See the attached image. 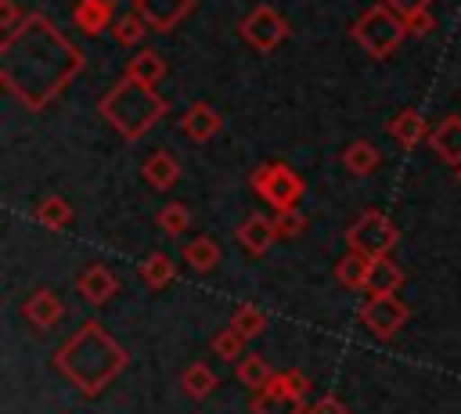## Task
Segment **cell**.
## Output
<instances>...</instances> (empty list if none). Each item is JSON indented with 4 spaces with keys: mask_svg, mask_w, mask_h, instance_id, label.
<instances>
[{
    "mask_svg": "<svg viewBox=\"0 0 461 414\" xmlns=\"http://www.w3.org/2000/svg\"><path fill=\"white\" fill-rule=\"evenodd\" d=\"M83 65V50L43 11H29L25 22L0 40V83L29 112L54 104Z\"/></svg>",
    "mask_w": 461,
    "mask_h": 414,
    "instance_id": "obj_1",
    "label": "cell"
},
{
    "mask_svg": "<svg viewBox=\"0 0 461 414\" xmlns=\"http://www.w3.org/2000/svg\"><path fill=\"white\" fill-rule=\"evenodd\" d=\"M50 364L83 392V396H97L108 382H115V374H122V367L130 364L126 346H119L104 324L86 320L76 328V335H68L65 346L54 349Z\"/></svg>",
    "mask_w": 461,
    "mask_h": 414,
    "instance_id": "obj_2",
    "label": "cell"
},
{
    "mask_svg": "<svg viewBox=\"0 0 461 414\" xmlns=\"http://www.w3.org/2000/svg\"><path fill=\"white\" fill-rule=\"evenodd\" d=\"M101 119L122 137V140H137L144 137L162 115H166V101L158 97L155 86H144L130 76H122L97 104Z\"/></svg>",
    "mask_w": 461,
    "mask_h": 414,
    "instance_id": "obj_3",
    "label": "cell"
},
{
    "mask_svg": "<svg viewBox=\"0 0 461 414\" xmlns=\"http://www.w3.org/2000/svg\"><path fill=\"white\" fill-rule=\"evenodd\" d=\"M349 36H353L375 61H385V58H393V54L403 47V40H407V22H403V14H396L393 7L375 4V7H367V11L353 22Z\"/></svg>",
    "mask_w": 461,
    "mask_h": 414,
    "instance_id": "obj_4",
    "label": "cell"
},
{
    "mask_svg": "<svg viewBox=\"0 0 461 414\" xmlns=\"http://www.w3.org/2000/svg\"><path fill=\"white\" fill-rule=\"evenodd\" d=\"M249 184L267 205H274V212L299 209V198L306 194V180L288 162H263L259 169L249 173Z\"/></svg>",
    "mask_w": 461,
    "mask_h": 414,
    "instance_id": "obj_5",
    "label": "cell"
},
{
    "mask_svg": "<svg viewBox=\"0 0 461 414\" xmlns=\"http://www.w3.org/2000/svg\"><path fill=\"white\" fill-rule=\"evenodd\" d=\"M400 241V230L396 223L382 212V209H367L360 212L349 227H346V245L349 252H360L367 259H385Z\"/></svg>",
    "mask_w": 461,
    "mask_h": 414,
    "instance_id": "obj_6",
    "label": "cell"
},
{
    "mask_svg": "<svg viewBox=\"0 0 461 414\" xmlns=\"http://www.w3.org/2000/svg\"><path fill=\"white\" fill-rule=\"evenodd\" d=\"M238 32H241V40H245L252 50H263V54H267V50H274L281 40H288L292 25H288V18H285L277 7L259 4V7H252V11L241 18Z\"/></svg>",
    "mask_w": 461,
    "mask_h": 414,
    "instance_id": "obj_7",
    "label": "cell"
},
{
    "mask_svg": "<svg viewBox=\"0 0 461 414\" xmlns=\"http://www.w3.org/2000/svg\"><path fill=\"white\" fill-rule=\"evenodd\" d=\"M357 317H360V324H364L375 338H393V335L407 324L411 310H407V302H403L400 295H367V299L360 302Z\"/></svg>",
    "mask_w": 461,
    "mask_h": 414,
    "instance_id": "obj_8",
    "label": "cell"
},
{
    "mask_svg": "<svg viewBox=\"0 0 461 414\" xmlns=\"http://www.w3.org/2000/svg\"><path fill=\"white\" fill-rule=\"evenodd\" d=\"M130 4L133 14H140L155 32H173L194 11V0H130Z\"/></svg>",
    "mask_w": 461,
    "mask_h": 414,
    "instance_id": "obj_9",
    "label": "cell"
},
{
    "mask_svg": "<svg viewBox=\"0 0 461 414\" xmlns=\"http://www.w3.org/2000/svg\"><path fill=\"white\" fill-rule=\"evenodd\" d=\"M119 18V0H76L72 22L83 36H101Z\"/></svg>",
    "mask_w": 461,
    "mask_h": 414,
    "instance_id": "obj_10",
    "label": "cell"
},
{
    "mask_svg": "<svg viewBox=\"0 0 461 414\" xmlns=\"http://www.w3.org/2000/svg\"><path fill=\"white\" fill-rule=\"evenodd\" d=\"M76 292H79L90 306H101V302H108V299L119 292V277H115L104 263H90V266L79 270V277H76Z\"/></svg>",
    "mask_w": 461,
    "mask_h": 414,
    "instance_id": "obj_11",
    "label": "cell"
},
{
    "mask_svg": "<svg viewBox=\"0 0 461 414\" xmlns=\"http://www.w3.org/2000/svg\"><path fill=\"white\" fill-rule=\"evenodd\" d=\"M385 133H389L403 151H411V148H418V144H425V140L432 137V130H429V122H425V115H421L418 108H400V112L389 119Z\"/></svg>",
    "mask_w": 461,
    "mask_h": 414,
    "instance_id": "obj_12",
    "label": "cell"
},
{
    "mask_svg": "<svg viewBox=\"0 0 461 414\" xmlns=\"http://www.w3.org/2000/svg\"><path fill=\"white\" fill-rule=\"evenodd\" d=\"M238 241L249 256H267L277 241V227H274V216H263V212H252L241 220L238 227Z\"/></svg>",
    "mask_w": 461,
    "mask_h": 414,
    "instance_id": "obj_13",
    "label": "cell"
},
{
    "mask_svg": "<svg viewBox=\"0 0 461 414\" xmlns=\"http://www.w3.org/2000/svg\"><path fill=\"white\" fill-rule=\"evenodd\" d=\"M249 410H252V414H306L310 403H306V396H299V392L267 385L263 392H252Z\"/></svg>",
    "mask_w": 461,
    "mask_h": 414,
    "instance_id": "obj_14",
    "label": "cell"
},
{
    "mask_svg": "<svg viewBox=\"0 0 461 414\" xmlns=\"http://www.w3.org/2000/svg\"><path fill=\"white\" fill-rule=\"evenodd\" d=\"M22 313H25V320H29L32 328L47 331V328H54V324L65 317V302H61L50 288H36V292L22 302Z\"/></svg>",
    "mask_w": 461,
    "mask_h": 414,
    "instance_id": "obj_15",
    "label": "cell"
},
{
    "mask_svg": "<svg viewBox=\"0 0 461 414\" xmlns=\"http://www.w3.org/2000/svg\"><path fill=\"white\" fill-rule=\"evenodd\" d=\"M429 148H432V155L439 162H447V166L457 169L461 166V115H443L439 126L429 137Z\"/></svg>",
    "mask_w": 461,
    "mask_h": 414,
    "instance_id": "obj_16",
    "label": "cell"
},
{
    "mask_svg": "<svg viewBox=\"0 0 461 414\" xmlns=\"http://www.w3.org/2000/svg\"><path fill=\"white\" fill-rule=\"evenodd\" d=\"M220 126H223V119H220V112H216L209 101H194V104L180 115V130H184L191 140H212V137L220 133Z\"/></svg>",
    "mask_w": 461,
    "mask_h": 414,
    "instance_id": "obj_17",
    "label": "cell"
},
{
    "mask_svg": "<svg viewBox=\"0 0 461 414\" xmlns=\"http://www.w3.org/2000/svg\"><path fill=\"white\" fill-rule=\"evenodd\" d=\"M144 184L148 187H155V191H169L176 180H180V162H176V155H169V151H151L148 158H144Z\"/></svg>",
    "mask_w": 461,
    "mask_h": 414,
    "instance_id": "obj_18",
    "label": "cell"
},
{
    "mask_svg": "<svg viewBox=\"0 0 461 414\" xmlns=\"http://www.w3.org/2000/svg\"><path fill=\"white\" fill-rule=\"evenodd\" d=\"M122 76H130V79H137V83H144V86H158L162 76H166V58H162L158 50L144 47V50H137V54L126 61V72H122Z\"/></svg>",
    "mask_w": 461,
    "mask_h": 414,
    "instance_id": "obj_19",
    "label": "cell"
},
{
    "mask_svg": "<svg viewBox=\"0 0 461 414\" xmlns=\"http://www.w3.org/2000/svg\"><path fill=\"white\" fill-rule=\"evenodd\" d=\"M371 263H375V259H367V256H360V252H346V256L335 263V277H339V284L349 288V292H367Z\"/></svg>",
    "mask_w": 461,
    "mask_h": 414,
    "instance_id": "obj_20",
    "label": "cell"
},
{
    "mask_svg": "<svg viewBox=\"0 0 461 414\" xmlns=\"http://www.w3.org/2000/svg\"><path fill=\"white\" fill-rule=\"evenodd\" d=\"M342 166L353 173V176H367V173H375L378 166H382V151L371 144V140H353V144H346L342 148Z\"/></svg>",
    "mask_w": 461,
    "mask_h": 414,
    "instance_id": "obj_21",
    "label": "cell"
},
{
    "mask_svg": "<svg viewBox=\"0 0 461 414\" xmlns=\"http://www.w3.org/2000/svg\"><path fill=\"white\" fill-rule=\"evenodd\" d=\"M32 216H36V223H40V227H47V230H65V227L76 220L72 205H68L61 194H43V198L36 202Z\"/></svg>",
    "mask_w": 461,
    "mask_h": 414,
    "instance_id": "obj_22",
    "label": "cell"
},
{
    "mask_svg": "<svg viewBox=\"0 0 461 414\" xmlns=\"http://www.w3.org/2000/svg\"><path fill=\"white\" fill-rule=\"evenodd\" d=\"M216 385H220L216 371H212L209 364H202V360L187 364V367H184V374H180V389H184L191 400H205L209 392H216Z\"/></svg>",
    "mask_w": 461,
    "mask_h": 414,
    "instance_id": "obj_23",
    "label": "cell"
},
{
    "mask_svg": "<svg viewBox=\"0 0 461 414\" xmlns=\"http://www.w3.org/2000/svg\"><path fill=\"white\" fill-rule=\"evenodd\" d=\"M274 367L259 356V353H245L241 360H238V382L245 385V389H252V392H263L270 382H274Z\"/></svg>",
    "mask_w": 461,
    "mask_h": 414,
    "instance_id": "obj_24",
    "label": "cell"
},
{
    "mask_svg": "<svg viewBox=\"0 0 461 414\" xmlns=\"http://www.w3.org/2000/svg\"><path fill=\"white\" fill-rule=\"evenodd\" d=\"M137 274L144 277V284H148V288L162 292L166 284H173V277H176V266H173V259H169L166 252H151V256H144V259H140Z\"/></svg>",
    "mask_w": 461,
    "mask_h": 414,
    "instance_id": "obj_25",
    "label": "cell"
},
{
    "mask_svg": "<svg viewBox=\"0 0 461 414\" xmlns=\"http://www.w3.org/2000/svg\"><path fill=\"white\" fill-rule=\"evenodd\" d=\"M403 284V270L385 256L371 263V281H367V295H396V288Z\"/></svg>",
    "mask_w": 461,
    "mask_h": 414,
    "instance_id": "obj_26",
    "label": "cell"
},
{
    "mask_svg": "<svg viewBox=\"0 0 461 414\" xmlns=\"http://www.w3.org/2000/svg\"><path fill=\"white\" fill-rule=\"evenodd\" d=\"M184 259L191 263V270L205 274V270H212V266L220 263V245H216L209 234H198V238H191V241L184 245Z\"/></svg>",
    "mask_w": 461,
    "mask_h": 414,
    "instance_id": "obj_27",
    "label": "cell"
},
{
    "mask_svg": "<svg viewBox=\"0 0 461 414\" xmlns=\"http://www.w3.org/2000/svg\"><path fill=\"white\" fill-rule=\"evenodd\" d=\"M230 328L241 331L245 338H256V335L267 331V313H263L259 306H252V302H241V306L234 310V317H230Z\"/></svg>",
    "mask_w": 461,
    "mask_h": 414,
    "instance_id": "obj_28",
    "label": "cell"
},
{
    "mask_svg": "<svg viewBox=\"0 0 461 414\" xmlns=\"http://www.w3.org/2000/svg\"><path fill=\"white\" fill-rule=\"evenodd\" d=\"M144 32H148V22L140 14H133V11L130 14H119L115 25H112V36H115L119 47H137L144 40Z\"/></svg>",
    "mask_w": 461,
    "mask_h": 414,
    "instance_id": "obj_29",
    "label": "cell"
},
{
    "mask_svg": "<svg viewBox=\"0 0 461 414\" xmlns=\"http://www.w3.org/2000/svg\"><path fill=\"white\" fill-rule=\"evenodd\" d=\"M245 335L241 331H234V328H223V331H216L212 335V353L220 356V360H227V364H238L241 356H245Z\"/></svg>",
    "mask_w": 461,
    "mask_h": 414,
    "instance_id": "obj_30",
    "label": "cell"
},
{
    "mask_svg": "<svg viewBox=\"0 0 461 414\" xmlns=\"http://www.w3.org/2000/svg\"><path fill=\"white\" fill-rule=\"evenodd\" d=\"M158 227H162V234L180 238V234L191 227V212H187V205H184V202H169V205L158 212Z\"/></svg>",
    "mask_w": 461,
    "mask_h": 414,
    "instance_id": "obj_31",
    "label": "cell"
},
{
    "mask_svg": "<svg viewBox=\"0 0 461 414\" xmlns=\"http://www.w3.org/2000/svg\"><path fill=\"white\" fill-rule=\"evenodd\" d=\"M274 227H277V238H299L306 230V216L299 209H285V212H274Z\"/></svg>",
    "mask_w": 461,
    "mask_h": 414,
    "instance_id": "obj_32",
    "label": "cell"
},
{
    "mask_svg": "<svg viewBox=\"0 0 461 414\" xmlns=\"http://www.w3.org/2000/svg\"><path fill=\"white\" fill-rule=\"evenodd\" d=\"M270 385H277V389H288V392H299V396H306V392H310V378H306L303 371H295V367H288V371H277Z\"/></svg>",
    "mask_w": 461,
    "mask_h": 414,
    "instance_id": "obj_33",
    "label": "cell"
},
{
    "mask_svg": "<svg viewBox=\"0 0 461 414\" xmlns=\"http://www.w3.org/2000/svg\"><path fill=\"white\" fill-rule=\"evenodd\" d=\"M403 22H407V36H429V32L436 29V14H432V7L414 11V14H407Z\"/></svg>",
    "mask_w": 461,
    "mask_h": 414,
    "instance_id": "obj_34",
    "label": "cell"
},
{
    "mask_svg": "<svg viewBox=\"0 0 461 414\" xmlns=\"http://www.w3.org/2000/svg\"><path fill=\"white\" fill-rule=\"evenodd\" d=\"M25 22V14H22V7L14 4V0H0V29H4V36H11L18 25Z\"/></svg>",
    "mask_w": 461,
    "mask_h": 414,
    "instance_id": "obj_35",
    "label": "cell"
},
{
    "mask_svg": "<svg viewBox=\"0 0 461 414\" xmlns=\"http://www.w3.org/2000/svg\"><path fill=\"white\" fill-rule=\"evenodd\" d=\"M306 414H349V407H346L339 396H321L317 403H310Z\"/></svg>",
    "mask_w": 461,
    "mask_h": 414,
    "instance_id": "obj_36",
    "label": "cell"
},
{
    "mask_svg": "<svg viewBox=\"0 0 461 414\" xmlns=\"http://www.w3.org/2000/svg\"><path fill=\"white\" fill-rule=\"evenodd\" d=\"M378 4H385V7H393L396 14H414V11H425V7H432L436 0H378Z\"/></svg>",
    "mask_w": 461,
    "mask_h": 414,
    "instance_id": "obj_37",
    "label": "cell"
},
{
    "mask_svg": "<svg viewBox=\"0 0 461 414\" xmlns=\"http://www.w3.org/2000/svg\"><path fill=\"white\" fill-rule=\"evenodd\" d=\"M454 176H457V184H461V166H457V169H454Z\"/></svg>",
    "mask_w": 461,
    "mask_h": 414,
    "instance_id": "obj_38",
    "label": "cell"
}]
</instances>
